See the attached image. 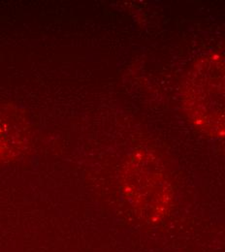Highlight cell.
Segmentation results:
<instances>
[{"label":"cell","instance_id":"1","mask_svg":"<svg viewBox=\"0 0 225 252\" xmlns=\"http://www.w3.org/2000/svg\"><path fill=\"white\" fill-rule=\"evenodd\" d=\"M185 111L199 131L210 137L225 136V64L209 55L194 63L183 87Z\"/></svg>","mask_w":225,"mask_h":252},{"label":"cell","instance_id":"2","mask_svg":"<svg viewBox=\"0 0 225 252\" xmlns=\"http://www.w3.org/2000/svg\"><path fill=\"white\" fill-rule=\"evenodd\" d=\"M129 184L130 199L137 202L141 213L152 221L161 220L169 212L173 190L162 168L151 158H142Z\"/></svg>","mask_w":225,"mask_h":252}]
</instances>
